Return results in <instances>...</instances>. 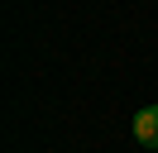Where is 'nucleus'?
<instances>
[{"instance_id":"obj_1","label":"nucleus","mask_w":158,"mask_h":153,"mask_svg":"<svg viewBox=\"0 0 158 153\" xmlns=\"http://www.w3.org/2000/svg\"><path fill=\"white\" fill-rule=\"evenodd\" d=\"M134 139L144 143V148H158V105H144V110L134 115Z\"/></svg>"}]
</instances>
